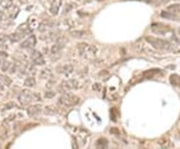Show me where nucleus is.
Masks as SVG:
<instances>
[{
	"label": "nucleus",
	"mask_w": 180,
	"mask_h": 149,
	"mask_svg": "<svg viewBox=\"0 0 180 149\" xmlns=\"http://www.w3.org/2000/svg\"><path fill=\"white\" fill-rule=\"evenodd\" d=\"M18 101L22 105H28L33 101H41V96L39 93L32 92L29 89H23L18 95Z\"/></svg>",
	"instance_id": "nucleus-1"
},
{
	"label": "nucleus",
	"mask_w": 180,
	"mask_h": 149,
	"mask_svg": "<svg viewBox=\"0 0 180 149\" xmlns=\"http://www.w3.org/2000/svg\"><path fill=\"white\" fill-rule=\"evenodd\" d=\"M78 50L80 52V55L86 59H94L97 54V47L95 45H90L87 43H79L78 44Z\"/></svg>",
	"instance_id": "nucleus-2"
},
{
	"label": "nucleus",
	"mask_w": 180,
	"mask_h": 149,
	"mask_svg": "<svg viewBox=\"0 0 180 149\" xmlns=\"http://www.w3.org/2000/svg\"><path fill=\"white\" fill-rule=\"evenodd\" d=\"M161 17L165 19H171L180 21V4H172L166 8V10L161 12Z\"/></svg>",
	"instance_id": "nucleus-3"
},
{
	"label": "nucleus",
	"mask_w": 180,
	"mask_h": 149,
	"mask_svg": "<svg viewBox=\"0 0 180 149\" xmlns=\"http://www.w3.org/2000/svg\"><path fill=\"white\" fill-rule=\"evenodd\" d=\"M145 40L150 44L152 47L156 48V49H160V50H169L171 49L172 44L167 40L164 39L157 38V37H150L147 36L145 37Z\"/></svg>",
	"instance_id": "nucleus-4"
},
{
	"label": "nucleus",
	"mask_w": 180,
	"mask_h": 149,
	"mask_svg": "<svg viewBox=\"0 0 180 149\" xmlns=\"http://www.w3.org/2000/svg\"><path fill=\"white\" fill-rule=\"evenodd\" d=\"M58 102L65 107H73L80 102V98L75 94L65 92L58 98Z\"/></svg>",
	"instance_id": "nucleus-5"
},
{
	"label": "nucleus",
	"mask_w": 180,
	"mask_h": 149,
	"mask_svg": "<svg viewBox=\"0 0 180 149\" xmlns=\"http://www.w3.org/2000/svg\"><path fill=\"white\" fill-rule=\"evenodd\" d=\"M67 43V38L64 36H59L57 39H56V42L54 45L51 47L50 53L51 55H58L59 52L61 51L63 48H64L65 44Z\"/></svg>",
	"instance_id": "nucleus-6"
},
{
	"label": "nucleus",
	"mask_w": 180,
	"mask_h": 149,
	"mask_svg": "<svg viewBox=\"0 0 180 149\" xmlns=\"http://www.w3.org/2000/svg\"><path fill=\"white\" fill-rule=\"evenodd\" d=\"M79 87V82L76 79H68V80L64 81L60 86L59 89L62 90L63 93L67 92L68 90H75Z\"/></svg>",
	"instance_id": "nucleus-7"
},
{
	"label": "nucleus",
	"mask_w": 180,
	"mask_h": 149,
	"mask_svg": "<svg viewBox=\"0 0 180 149\" xmlns=\"http://www.w3.org/2000/svg\"><path fill=\"white\" fill-rule=\"evenodd\" d=\"M151 30H152L153 33L158 34V35H164L167 32L170 31L169 27L166 26L164 24H161V23H155L151 26Z\"/></svg>",
	"instance_id": "nucleus-8"
},
{
	"label": "nucleus",
	"mask_w": 180,
	"mask_h": 149,
	"mask_svg": "<svg viewBox=\"0 0 180 149\" xmlns=\"http://www.w3.org/2000/svg\"><path fill=\"white\" fill-rule=\"evenodd\" d=\"M30 58H31V61L33 62V64L35 65H39V66H40V65L45 64V60H44L43 55L37 50L32 51L31 55H30Z\"/></svg>",
	"instance_id": "nucleus-9"
},
{
	"label": "nucleus",
	"mask_w": 180,
	"mask_h": 149,
	"mask_svg": "<svg viewBox=\"0 0 180 149\" xmlns=\"http://www.w3.org/2000/svg\"><path fill=\"white\" fill-rule=\"evenodd\" d=\"M26 111L29 117H34L42 112V106L41 104H33V105H30L28 107Z\"/></svg>",
	"instance_id": "nucleus-10"
},
{
	"label": "nucleus",
	"mask_w": 180,
	"mask_h": 149,
	"mask_svg": "<svg viewBox=\"0 0 180 149\" xmlns=\"http://www.w3.org/2000/svg\"><path fill=\"white\" fill-rule=\"evenodd\" d=\"M35 44H36V37L34 35H30L21 43L20 47L21 48H31V47H34Z\"/></svg>",
	"instance_id": "nucleus-11"
},
{
	"label": "nucleus",
	"mask_w": 180,
	"mask_h": 149,
	"mask_svg": "<svg viewBox=\"0 0 180 149\" xmlns=\"http://www.w3.org/2000/svg\"><path fill=\"white\" fill-rule=\"evenodd\" d=\"M62 5V0H52L50 6V12L52 15H57L59 12V9Z\"/></svg>",
	"instance_id": "nucleus-12"
},
{
	"label": "nucleus",
	"mask_w": 180,
	"mask_h": 149,
	"mask_svg": "<svg viewBox=\"0 0 180 149\" xmlns=\"http://www.w3.org/2000/svg\"><path fill=\"white\" fill-rule=\"evenodd\" d=\"M26 35H27V33H25V32L16 31V32H14V33L11 34V35L9 36V38H10L11 42H18V41H20L23 37L26 36Z\"/></svg>",
	"instance_id": "nucleus-13"
},
{
	"label": "nucleus",
	"mask_w": 180,
	"mask_h": 149,
	"mask_svg": "<svg viewBox=\"0 0 180 149\" xmlns=\"http://www.w3.org/2000/svg\"><path fill=\"white\" fill-rule=\"evenodd\" d=\"M158 144L160 145V147L162 149H170L173 146V144H172V142L169 140L168 138H160L159 140H158Z\"/></svg>",
	"instance_id": "nucleus-14"
},
{
	"label": "nucleus",
	"mask_w": 180,
	"mask_h": 149,
	"mask_svg": "<svg viewBox=\"0 0 180 149\" xmlns=\"http://www.w3.org/2000/svg\"><path fill=\"white\" fill-rule=\"evenodd\" d=\"M96 149H108V141L106 138H99L96 141Z\"/></svg>",
	"instance_id": "nucleus-15"
},
{
	"label": "nucleus",
	"mask_w": 180,
	"mask_h": 149,
	"mask_svg": "<svg viewBox=\"0 0 180 149\" xmlns=\"http://www.w3.org/2000/svg\"><path fill=\"white\" fill-rule=\"evenodd\" d=\"M11 84H12V80L8 76L0 75V85L4 87H9Z\"/></svg>",
	"instance_id": "nucleus-16"
},
{
	"label": "nucleus",
	"mask_w": 180,
	"mask_h": 149,
	"mask_svg": "<svg viewBox=\"0 0 180 149\" xmlns=\"http://www.w3.org/2000/svg\"><path fill=\"white\" fill-rule=\"evenodd\" d=\"M69 34L72 38H76V39L83 38L86 35L85 31H82V30H73V31H70Z\"/></svg>",
	"instance_id": "nucleus-17"
},
{
	"label": "nucleus",
	"mask_w": 180,
	"mask_h": 149,
	"mask_svg": "<svg viewBox=\"0 0 180 149\" xmlns=\"http://www.w3.org/2000/svg\"><path fill=\"white\" fill-rule=\"evenodd\" d=\"M13 0H0V7H2L5 10L13 7Z\"/></svg>",
	"instance_id": "nucleus-18"
},
{
	"label": "nucleus",
	"mask_w": 180,
	"mask_h": 149,
	"mask_svg": "<svg viewBox=\"0 0 180 149\" xmlns=\"http://www.w3.org/2000/svg\"><path fill=\"white\" fill-rule=\"evenodd\" d=\"M56 112H57V108H56L55 106L53 105H48L46 106L45 108H44V114L45 115H54V114H56Z\"/></svg>",
	"instance_id": "nucleus-19"
},
{
	"label": "nucleus",
	"mask_w": 180,
	"mask_h": 149,
	"mask_svg": "<svg viewBox=\"0 0 180 149\" xmlns=\"http://www.w3.org/2000/svg\"><path fill=\"white\" fill-rule=\"evenodd\" d=\"M35 84H36V80L33 76H28L24 81V86H26V87H34Z\"/></svg>",
	"instance_id": "nucleus-20"
},
{
	"label": "nucleus",
	"mask_w": 180,
	"mask_h": 149,
	"mask_svg": "<svg viewBox=\"0 0 180 149\" xmlns=\"http://www.w3.org/2000/svg\"><path fill=\"white\" fill-rule=\"evenodd\" d=\"M61 73L65 74V75H68V74L72 73L73 71V66L71 64H66V65H63L61 67V70H59Z\"/></svg>",
	"instance_id": "nucleus-21"
},
{
	"label": "nucleus",
	"mask_w": 180,
	"mask_h": 149,
	"mask_svg": "<svg viewBox=\"0 0 180 149\" xmlns=\"http://www.w3.org/2000/svg\"><path fill=\"white\" fill-rule=\"evenodd\" d=\"M11 42L9 36H1L0 37V47L2 48H7L8 44Z\"/></svg>",
	"instance_id": "nucleus-22"
},
{
	"label": "nucleus",
	"mask_w": 180,
	"mask_h": 149,
	"mask_svg": "<svg viewBox=\"0 0 180 149\" xmlns=\"http://www.w3.org/2000/svg\"><path fill=\"white\" fill-rule=\"evenodd\" d=\"M170 83L173 86H178L180 84V77L176 74H172L170 76Z\"/></svg>",
	"instance_id": "nucleus-23"
},
{
	"label": "nucleus",
	"mask_w": 180,
	"mask_h": 149,
	"mask_svg": "<svg viewBox=\"0 0 180 149\" xmlns=\"http://www.w3.org/2000/svg\"><path fill=\"white\" fill-rule=\"evenodd\" d=\"M51 75H52V72L50 69H43L40 73V77L43 79H48L49 77H51Z\"/></svg>",
	"instance_id": "nucleus-24"
},
{
	"label": "nucleus",
	"mask_w": 180,
	"mask_h": 149,
	"mask_svg": "<svg viewBox=\"0 0 180 149\" xmlns=\"http://www.w3.org/2000/svg\"><path fill=\"white\" fill-rule=\"evenodd\" d=\"M133 48H134L136 51H138V52H141L142 50L144 49V45H143V42H142V40H139L137 41L136 43H134V45H133Z\"/></svg>",
	"instance_id": "nucleus-25"
},
{
	"label": "nucleus",
	"mask_w": 180,
	"mask_h": 149,
	"mask_svg": "<svg viewBox=\"0 0 180 149\" xmlns=\"http://www.w3.org/2000/svg\"><path fill=\"white\" fill-rule=\"evenodd\" d=\"M48 28H50V24L48 22H41L40 24L38 25V30L41 32L46 31Z\"/></svg>",
	"instance_id": "nucleus-26"
},
{
	"label": "nucleus",
	"mask_w": 180,
	"mask_h": 149,
	"mask_svg": "<svg viewBox=\"0 0 180 149\" xmlns=\"http://www.w3.org/2000/svg\"><path fill=\"white\" fill-rule=\"evenodd\" d=\"M10 67H11V63L6 60V61H3V63L1 65V70L2 72H6L10 69Z\"/></svg>",
	"instance_id": "nucleus-27"
},
{
	"label": "nucleus",
	"mask_w": 180,
	"mask_h": 149,
	"mask_svg": "<svg viewBox=\"0 0 180 149\" xmlns=\"http://www.w3.org/2000/svg\"><path fill=\"white\" fill-rule=\"evenodd\" d=\"M56 95V93L55 92H53V91H47V92H45V97L46 98H48V99H50V98H53Z\"/></svg>",
	"instance_id": "nucleus-28"
},
{
	"label": "nucleus",
	"mask_w": 180,
	"mask_h": 149,
	"mask_svg": "<svg viewBox=\"0 0 180 149\" xmlns=\"http://www.w3.org/2000/svg\"><path fill=\"white\" fill-rule=\"evenodd\" d=\"M109 131H110V133H112V134H115V135L119 134V130L117 129V128H110Z\"/></svg>",
	"instance_id": "nucleus-29"
},
{
	"label": "nucleus",
	"mask_w": 180,
	"mask_h": 149,
	"mask_svg": "<svg viewBox=\"0 0 180 149\" xmlns=\"http://www.w3.org/2000/svg\"><path fill=\"white\" fill-rule=\"evenodd\" d=\"M99 88H100V84H98V83H96V84H95L94 86H93V89L94 90H99Z\"/></svg>",
	"instance_id": "nucleus-30"
},
{
	"label": "nucleus",
	"mask_w": 180,
	"mask_h": 149,
	"mask_svg": "<svg viewBox=\"0 0 180 149\" xmlns=\"http://www.w3.org/2000/svg\"><path fill=\"white\" fill-rule=\"evenodd\" d=\"M72 145H73V149H78V147H77V146H76V142H75V140L72 142Z\"/></svg>",
	"instance_id": "nucleus-31"
},
{
	"label": "nucleus",
	"mask_w": 180,
	"mask_h": 149,
	"mask_svg": "<svg viewBox=\"0 0 180 149\" xmlns=\"http://www.w3.org/2000/svg\"><path fill=\"white\" fill-rule=\"evenodd\" d=\"M139 149H149V148H145V147H141V148H139Z\"/></svg>",
	"instance_id": "nucleus-32"
},
{
	"label": "nucleus",
	"mask_w": 180,
	"mask_h": 149,
	"mask_svg": "<svg viewBox=\"0 0 180 149\" xmlns=\"http://www.w3.org/2000/svg\"><path fill=\"white\" fill-rule=\"evenodd\" d=\"M20 1H21V2H25L26 0H20Z\"/></svg>",
	"instance_id": "nucleus-33"
},
{
	"label": "nucleus",
	"mask_w": 180,
	"mask_h": 149,
	"mask_svg": "<svg viewBox=\"0 0 180 149\" xmlns=\"http://www.w3.org/2000/svg\"><path fill=\"white\" fill-rule=\"evenodd\" d=\"M97 1H103V0H97Z\"/></svg>",
	"instance_id": "nucleus-34"
},
{
	"label": "nucleus",
	"mask_w": 180,
	"mask_h": 149,
	"mask_svg": "<svg viewBox=\"0 0 180 149\" xmlns=\"http://www.w3.org/2000/svg\"><path fill=\"white\" fill-rule=\"evenodd\" d=\"M179 34H180V28H179Z\"/></svg>",
	"instance_id": "nucleus-35"
}]
</instances>
